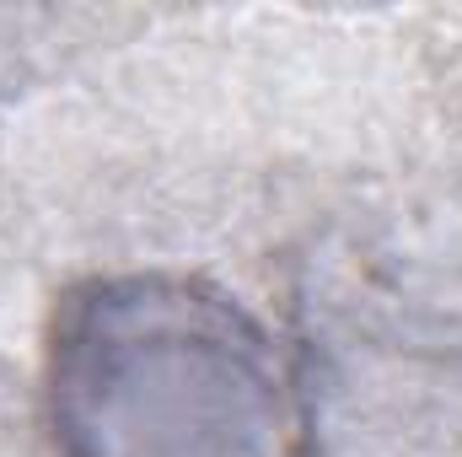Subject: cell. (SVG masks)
<instances>
[{"instance_id":"cell-1","label":"cell","mask_w":462,"mask_h":457,"mask_svg":"<svg viewBox=\"0 0 462 457\" xmlns=\"http://www.w3.org/2000/svg\"><path fill=\"white\" fill-rule=\"evenodd\" d=\"M70 457H301L307 415L269 340L194 285H92L54 344Z\"/></svg>"}]
</instances>
